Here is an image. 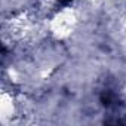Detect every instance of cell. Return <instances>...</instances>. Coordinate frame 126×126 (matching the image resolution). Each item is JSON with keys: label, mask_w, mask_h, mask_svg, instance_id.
I'll return each mask as SVG.
<instances>
[{"label": "cell", "mask_w": 126, "mask_h": 126, "mask_svg": "<svg viewBox=\"0 0 126 126\" xmlns=\"http://www.w3.org/2000/svg\"><path fill=\"white\" fill-rule=\"evenodd\" d=\"M71 2V0H58V6H65Z\"/></svg>", "instance_id": "1"}]
</instances>
